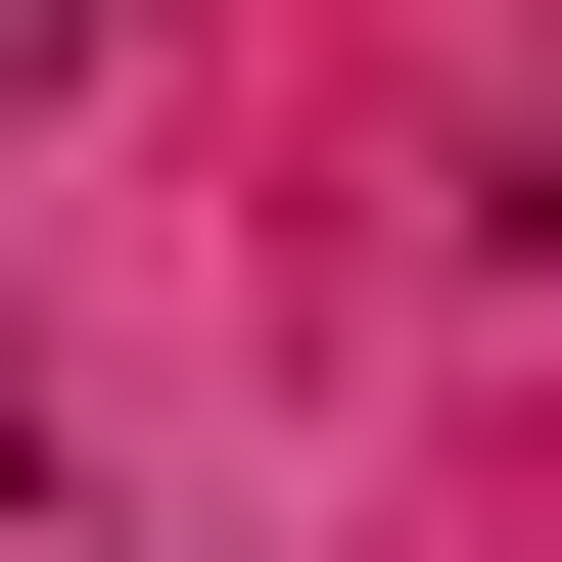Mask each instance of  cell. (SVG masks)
Instances as JSON below:
<instances>
[{
	"label": "cell",
	"instance_id": "obj_1",
	"mask_svg": "<svg viewBox=\"0 0 562 562\" xmlns=\"http://www.w3.org/2000/svg\"><path fill=\"white\" fill-rule=\"evenodd\" d=\"M47 47H94V0H0V94H47Z\"/></svg>",
	"mask_w": 562,
	"mask_h": 562
},
{
	"label": "cell",
	"instance_id": "obj_2",
	"mask_svg": "<svg viewBox=\"0 0 562 562\" xmlns=\"http://www.w3.org/2000/svg\"><path fill=\"white\" fill-rule=\"evenodd\" d=\"M0 516H47V375H0Z\"/></svg>",
	"mask_w": 562,
	"mask_h": 562
}]
</instances>
